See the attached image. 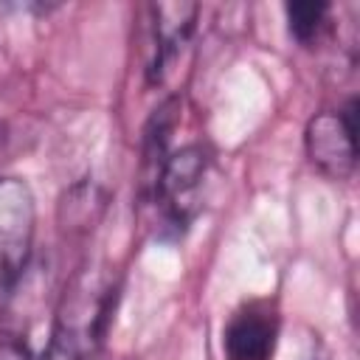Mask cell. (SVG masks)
<instances>
[{"instance_id":"obj_2","label":"cell","mask_w":360,"mask_h":360,"mask_svg":"<svg viewBox=\"0 0 360 360\" xmlns=\"http://www.w3.org/2000/svg\"><path fill=\"white\" fill-rule=\"evenodd\" d=\"M37 225L34 191L20 177H0V298L22 276Z\"/></svg>"},{"instance_id":"obj_1","label":"cell","mask_w":360,"mask_h":360,"mask_svg":"<svg viewBox=\"0 0 360 360\" xmlns=\"http://www.w3.org/2000/svg\"><path fill=\"white\" fill-rule=\"evenodd\" d=\"M112 312V284L96 273H79L56 309L51 340L39 360H98Z\"/></svg>"},{"instance_id":"obj_4","label":"cell","mask_w":360,"mask_h":360,"mask_svg":"<svg viewBox=\"0 0 360 360\" xmlns=\"http://www.w3.org/2000/svg\"><path fill=\"white\" fill-rule=\"evenodd\" d=\"M304 146L326 177L346 180L357 163V101L352 98L346 110H323L307 121Z\"/></svg>"},{"instance_id":"obj_9","label":"cell","mask_w":360,"mask_h":360,"mask_svg":"<svg viewBox=\"0 0 360 360\" xmlns=\"http://www.w3.org/2000/svg\"><path fill=\"white\" fill-rule=\"evenodd\" d=\"M0 360H34L28 343L20 335L0 332Z\"/></svg>"},{"instance_id":"obj_3","label":"cell","mask_w":360,"mask_h":360,"mask_svg":"<svg viewBox=\"0 0 360 360\" xmlns=\"http://www.w3.org/2000/svg\"><path fill=\"white\" fill-rule=\"evenodd\" d=\"M211 158L202 146H183L180 152L169 155L152 197L160 202L163 217L174 228H186L202 208V186L208 177Z\"/></svg>"},{"instance_id":"obj_5","label":"cell","mask_w":360,"mask_h":360,"mask_svg":"<svg viewBox=\"0 0 360 360\" xmlns=\"http://www.w3.org/2000/svg\"><path fill=\"white\" fill-rule=\"evenodd\" d=\"M278 343V315L267 304H245L222 332L225 360H273Z\"/></svg>"},{"instance_id":"obj_6","label":"cell","mask_w":360,"mask_h":360,"mask_svg":"<svg viewBox=\"0 0 360 360\" xmlns=\"http://www.w3.org/2000/svg\"><path fill=\"white\" fill-rule=\"evenodd\" d=\"M152 11V62H149V82H163L169 65L177 59L183 45L188 42L197 20L194 3H158Z\"/></svg>"},{"instance_id":"obj_8","label":"cell","mask_w":360,"mask_h":360,"mask_svg":"<svg viewBox=\"0 0 360 360\" xmlns=\"http://www.w3.org/2000/svg\"><path fill=\"white\" fill-rule=\"evenodd\" d=\"M284 14H287L290 37L301 45H312V42H318L321 31L326 28L329 6L326 3H287Z\"/></svg>"},{"instance_id":"obj_7","label":"cell","mask_w":360,"mask_h":360,"mask_svg":"<svg viewBox=\"0 0 360 360\" xmlns=\"http://www.w3.org/2000/svg\"><path fill=\"white\" fill-rule=\"evenodd\" d=\"M177 112H180V101L177 98H166L155 112L152 118L146 121V129H143V158H141V172H143V188L152 194L155 191V183H158V174L169 158V138H172V129L177 124Z\"/></svg>"}]
</instances>
